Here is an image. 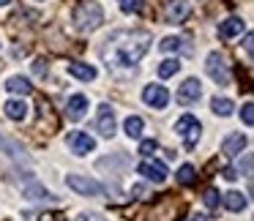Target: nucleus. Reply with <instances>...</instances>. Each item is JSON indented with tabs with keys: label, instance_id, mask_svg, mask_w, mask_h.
I'll return each mask as SVG.
<instances>
[{
	"label": "nucleus",
	"instance_id": "f257e3e1",
	"mask_svg": "<svg viewBox=\"0 0 254 221\" xmlns=\"http://www.w3.org/2000/svg\"><path fill=\"white\" fill-rule=\"evenodd\" d=\"M150 41L153 39H150L148 30H118V33H112L110 39H107V44H104L107 50L101 52V57H104L110 66L131 68L145 57Z\"/></svg>",
	"mask_w": 254,
	"mask_h": 221
},
{
	"label": "nucleus",
	"instance_id": "f03ea898",
	"mask_svg": "<svg viewBox=\"0 0 254 221\" xmlns=\"http://www.w3.org/2000/svg\"><path fill=\"white\" fill-rule=\"evenodd\" d=\"M104 22V11L96 0H82L77 8H74V28L88 33V30H96Z\"/></svg>",
	"mask_w": 254,
	"mask_h": 221
},
{
	"label": "nucleus",
	"instance_id": "7ed1b4c3",
	"mask_svg": "<svg viewBox=\"0 0 254 221\" xmlns=\"http://www.w3.org/2000/svg\"><path fill=\"white\" fill-rule=\"evenodd\" d=\"M199 131H202V126H199V120L194 115H183L181 120L175 123V134H181V137H186V148L191 150L194 145H197L199 139Z\"/></svg>",
	"mask_w": 254,
	"mask_h": 221
},
{
	"label": "nucleus",
	"instance_id": "20e7f679",
	"mask_svg": "<svg viewBox=\"0 0 254 221\" xmlns=\"http://www.w3.org/2000/svg\"><path fill=\"white\" fill-rule=\"evenodd\" d=\"M66 183H68V188H74L82 197H99V194H104V186L99 180H90V177H82V175H68Z\"/></svg>",
	"mask_w": 254,
	"mask_h": 221
},
{
	"label": "nucleus",
	"instance_id": "39448f33",
	"mask_svg": "<svg viewBox=\"0 0 254 221\" xmlns=\"http://www.w3.org/2000/svg\"><path fill=\"white\" fill-rule=\"evenodd\" d=\"M205 68H208V77L213 79L216 85H227L230 82V71H227V63L219 52H210L208 60H205Z\"/></svg>",
	"mask_w": 254,
	"mask_h": 221
},
{
	"label": "nucleus",
	"instance_id": "423d86ee",
	"mask_svg": "<svg viewBox=\"0 0 254 221\" xmlns=\"http://www.w3.org/2000/svg\"><path fill=\"white\" fill-rule=\"evenodd\" d=\"M142 101L148 107H153V110H164V107L170 104V90H167L164 85H148V88L142 90Z\"/></svg>",
	"mask_w": 254,
	"mask_h": 221
},
{
	"label": "nucleus",
	"instance_id": "0eeeda50",
	"mask_svg": "<svg viewBox=\"0 0 254 221\" xmlns=\"http://www.w3.org/2000/svg\"><path fill=\"white\" fill-rule=\"evenodd\" d=\"M68 148H71V153L74 156H88L90 150L96 148V139L90 137V134H85V131H68Z\"/></svg>",
	"mask_w": 254,
	"mask_h": 221
},
{
	"label": "nucleus",
	"instance_id": "6e6552de",
	"mask_svg": "<svg viewBox=\"0 0 254 221\" xmlns=\"http://www.w3.org/2000/svg\"><path fill=\"white\" fill-rule=\"evenodd\" d=\"M199 96H202V82H199L197 77H189L186 82L178 88V104H194V101H199Z\"/></svg>",
	"mask_w": 254,
	"mask_h": 221
},
{
	"label": "nucleus",
	"instance_id": "1a4fd4ad",
	"mask_svg": "<svg viewBox=\"0 0 254 221\" xmlns=\"http://www.w3.org/2000/svg\"><path fill=\"white\" fill-rule=\"evenodd\" d=\"M137 172L142 177H148V180H153V183H164L167 180V166L161 164V161H156V159H145L142 164L137 166Z\"/></svg>",
	"mask_w": 254,
	"mask_h": 221
},
{
	"label": "nucleus",
	"instance_id": "9d476101",
	"mask_svg": "<svg viewBox=\"0 0 254 221\" xmlns=\"http://www.w3.org/2000/svg\"><path fill=\"white\" fill-rule=\"evenodd\" d=\"M96 128H99L101 137H115V112H112L110 104H101L99 107V120H96Z\"/></svg>",
	"mask_w": 254,
	"mask_h": 221
},
{
	"label": "nucleus",
	"instance_id": "9b49d317",
	"mask_svg": "<svg viewBox=\"0 0 254 221\" xmlns=\"http://www.w3.org/2000/svg\"><path fill=\"white\" fill-rule=\"evenodd\" d=\"M191 14V3H186V0H170L167 3V11H164V17H167V22H183V19Z\"/></svg>",
	"mask_w": 254,
	"mask_h": 221
},
{
	"label": "nucleus",
	"instance_id": "f8f14e48",
	"mask_svg": "<svg viewBox=\"0 0 254 221\" xmlns=\"http://www.w3.org/2000/svg\"><path fill=\"white\" fill-rule=\"evenodd\" d=\"M243 148H246V134H230V137L221 142V153L230 156V159H235Z\"/></svg>",
	"mask_w": 254,
	"mask_h": 221
},
{
	"label": "nucleus",
	"instance_id": "ddd939ff",
	"mask_svg": "<svg viewBox=\"0 0 254 221\" xmlns=\"http://www.w3.org/2000/svg\"><path fill=\"white\" fill-rule=\"evenodd\" d=\"M85 112H88V96H82V93L71 96V99H68V104H66V115L71 117V120H79Z\"/></svg>",
	"mask_w": 254,
	"mask_h": 221
},
{
	"label": "nucleus",
	"instance_id": "4468645a",
	"mask_svg": "<svg viewBox=\"0 0 254 221\" xmlns=\"http://www.w3.org/2000/svg\"><path fill=\"white\" fill-rule=\"evenodd\" d=\"M243 28H246L243 19L230 17V19H224V22H219V36H221V39H232V36H241Z\"/></svg>",
	"mask_w": 254,
	"mask_h": 221
},
{
	"label": "nucleus",
	"instance_id": "2eb2a0df",
	"mask_svg": "<svg viewBox=\"0 0 254 221\" xmlns=\"http://www.w3.org/2000/svg\"><path fill=\"white\" fill-rule=\"evenodd\" d=\"M6 90L14 96H30L33 93V85H30V79L25 77H8L6 79Z\"/></svg>",
	"mask_w": 254,
	"mask_h": 221
},
{
	"label": "nucleus",
	"instance_id": "dca6fc26",
	"mask_svg": "<svg viewBox=\"0 0 254 221\" xmlns=\"http://www.w3.org/2000/svg\"><path fill=\"white\" fill-rule=\"evenodd\" d=\"M68 74L82 79V82H93L96 79V68L88 66V63H68Z\"/></svg>",
	"mask_w": 254,
	"mask_h": 221
},
{
	"label": "nucleus",
	"instance_id": "f3484780",
	"mask_svg": "<svg viewBox=\"0 0 254 221\" xmlns=\"http://www.w3.org/2000/svg\"><path fill=\"white\" fill-rule=\"evenodd\" d=\"M221 202H224V208L232 210V213H241V210L246 208V197H243L241 191H230L227 197H221Z\"/></svg>",
	"mask_w": 254,
	"mask_h": 221
},
{
	"label": "nucleus",
	"instance_id": "a211bd4d",
	"mask_svg": "<svg viewBox=\"0 0 254 221\" xmlns=\"http://www.w3.org/2000/svg\"><path fill=\"white\" fill-rule=\"evenodd\" d=\"M6 115L11 117V120H25V115H28V104L25 101H6Z\"/></svg>",
	"mask_w": 254,
	"mask_h": 221
},
{
	"label": "nucleus",
	"instance_id": "6ab92c4d",
	"mask_svg": "<svg viewBox=\"0 0 254 221\" xmlns=\"http://www.w3.org/2000/svg\"><path fill=\"white\" fill-rule=\"evenodd\" d=\"M210 110H213V115L227 117V115H232V112H235V104H232L230 99H219V96H216V99L210 101Z\"/></svg>",
	"mask_w": 254,
	"mask_h": 221
},
{
	"label": "nucleus",
	"instance_id": "aec40b11",
	"mask_svg": "<svg viewBox=\"0 0 254 221\" xmlns=\"http://www.w3.org/2000/svg\"><path fill=\"white\" fill-rule=\"evenodd\" d=\"M22 194H25L28 199H33V202H41V199H52V194L47 191L44 186H39V183H30V186H25Z\"/></svg>",
	"mask_w": 254,
	"mask_h": 221
},
{
	"label": "nucleus",
	"instance_id": "412c9836",
	"mask_svg": "<svg viewBox=\"0 0 254 221\" xmlns=\"http://www.w3.org/2000/svg\"><path fill=\"white\" fill-rule=\"evenodd\" d=\"M123 128H126V134H128L131 139H137L139 134H142V117L128 115V117H126V123H123Z\"/></svg>",
	"mask_w": 254,
	"mask_h": 221
},
{
	"label": "nucleus",
	"instance_id": "4be33fe9",
	"mask_svg": "<svg viewBox=\"0 0 254 221\" xmlns=\"http://www.w3.org/2000/svg\"><path fill=\"white\" fill-rule=\"evenodd\" d=\"M194 180H197V169H194L191 164H183L181 169H178V183H181V186H191Z\"/></svg>",
	"mask_w": 254,
	"mask_h": 221
},
{
	"label": "nucleus",
	"instance_id": "5701e85b",
	"mask_svg": "<svg viewBox=\"0 0 254 221\" xmlns=\"http://www.w3.org/2000/svg\"><path fill=\"white\" fill-rule=\"evenodd\" d=\"M178 71H181V63H178L175 57H170V60H164V63L159 66V77H161V79H170V77H175Z\"/></svg>",
	"mask_w": 254,
	"mask_h": 221
},
{
	"label": "nucleus",
	"instance_id": "b1692460",
	"mask_svg": "<svg viewBox=\"0 0 254 221\" xmlns=\"http://www.w3.org/2000/svg\"><path fill=\"white\" fill-rule=\"evenodd\" d=\"M181 44H183V41L178 39V36H167V39H161L159 50L161 52H178V50H181Z\"/></svg>",
	"mask_w": 254,
	"mask_h": 221
},
{
	"label": "nucleus",
	"instance_id": "393cba45",
	"mask_svg": "<svg viewBox=\"0 0 254 221\" xmlns=\"http://www.w3.org/2000/svg\"><path fill=\"white\" fill-rule=\"evenodd\" d=\"M145 8V0H121V11L126 14H139Z\"/></svg>",
	"mask_w": 254,
	"mask_h": 221
},
{
	"label": "nucleus",
	"instance_id": "a878e982",
	"mask_svg": "<svg viewBox=\"0 0 254 221\" xmlns=\"http://www.w3.org/2000/svg\"><path fill=\"white\" fill-rule=\"evenodd\" d=\"M205 205H208V208H219V205H221V194L216 191V188H205Z\"/></svg>",
	"mask_w": 254,
	"mask_h": 221
},
{
	"label": "nucleus",
	"instance_id": "bb28decb",
	"mask_svg": "<svg viewBox=\"0 0 254 221\" xmlns=\"http://www.w3.org/2000/svg\"><path fill=\"white\" fill-rule=\"evenodd\" d=\"M0 148L6 150L8 156H14V159H22V150H19L14 142H8V139H3V137H0Z\"/></svg>",
	"mask_w": 254,
	"mask_h": 221
},
{
	"label": "nucleus",
	"instance_id": "cd10ccee",
	"mask_svg": "<svg viewBox=\"0 0 254 221\" xmlns=\"http://www.w3.org/2000/svg\"><path fill=\"white\" fill-rule=\"evenodd\" d=\"M241 117H243V123H246V126H254V107H252V101H246V104H243Z\"/></svg>",
	"mask_w": 254,
	"mask_h": 221
},
{
	"label": "nucleus",
	"instance_id": "c85d7f7f",
	"mask_svg": "<svg viewBox=\"0 0 254 221\" xmlns=\"http://www.w3.org/2000/svg\"><path fill=\"white\" fill-rule=\"evenodd\" d=\"M139 153H142V156H150V153H156V139H145V142L139 145Z\"/></svg>",
	"mask_w": 254,
	"mask_h": 221
},
{
	"label": "nucleus",
	"instance_id": "c756f323",
	"mask_svg": "<svg viewBox=\"0 0 254 221\" xmlns=\"http://www.w3.org/2000/svg\"><path fill=\"white\" fill-rule=\"evenodd\" d=\"M33 74L36 77H47V60H36L33 63Z\"/></svg>",
	"mask_w": 254,
	"mask_h": 221
},
{
	"label": "nucleus",
	"instance_id": "7c9ffc66",
	"mask_svg": "<svg viewBox=\"0 0 254 221\" xmlns=\"http://www.w3.org/2000/svg\"><path fill=\"white\" fill-rule=\"evenodd\" d=\"M77 221H104V219H101L99 213H82V216H79Z\"/></svg>",
	"mask_w": 254,
	"mask_h": 221
},
{
	"label": "nucleus",
	"instance_id": "2f4dec72",
	"mask_svg": "<svg viewBox=\"0 0 254 221\" xmlns=\"http://www.w3.org/2000/svg\"><path fill=\"white\" fill-rule=\"evenodd\" d=\"M252 44H254V36H252V33H246V39H243V50H246L249 55H252Z\"/></svg>",
	"mask_w": 254,
	"mask_h": 221
},
{
	"label": "nucleus",
	"instance_id": "473e14b6",
	"mask_svg": "<svg viewBox=\"0 0 254 221\" xmlns=\"http://www.w3.org/2000/svg\"><path fill=\"white\" fill-rule=\"evenodd\" d=\"M221 175H224L227 180H238V169H232V166H227V169L221 172Z\"/></svg>",
	"mask_w": 254,
	"mask_h": 221
},
{
	"label": "nucleus",
	"instance_id": "72a5a7b5",
	"mask_svg": "<svg viewBox=\"0 0 254 221\" xmlns=\"http://www.w3.org/2000/svg\"><path fill=\"white\" fill-rule=\"evenodd\" d=\"M191 221H208L205 216H191Z\"/></svg>",
	"mask_w": 254,
	"mask_h": 221
},
{
	"label": "nucleus",
	"instance_id": "f704fd0d",
	"mask_svg": "<svg viewBox=\"0 0 254 221\" xmlns=\"http://www.w3.org/2000/svg\"><path fill=\"white\" fill-rule=\"evenodd\" d=\"M6 3H11V0H0V6H6Z\"/></svg>",
	"mask_w": 254,
	"mask_h": 221
}]
</instances>
